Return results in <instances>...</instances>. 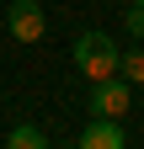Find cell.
Returning a JSON list of instances; mask_svg holds the SVG:
<instances>
[{"label": "cell", "mask_w": 144, "mask_h": 149, "mask_svg": "<svg viewBox=\"0 0 144 149\" xmlns=\"http://www.w3.org/2000/svg\"><path fill=\"white\" fill-rule=\"evenodd\" d=\"M11 149H43L48 144V133L43 128H32V123H22V128H11V139H6Z\"/></svg>", "instance_id": "5b68a950"}, {"label": "cell", "mask_w": 144, "mask_h": 149, "mask_svg": "<svg viewBox=\"0 0 144 149\" xmlns=\"http://www.w3.org/2000/svg\"><path fill=\"white\" fill-rule=\"evenodd\" d=\"M117 74H123L128 85H144V53H139V48L123 53V59H117Z\"/></svg>", "instance_id": "8992f818"}, {"label": "cell", "mask_w": 144, "mask_h": 149, "mask_svg": "<svg viewBox=\"0 0 144 149\" xmlns=\"http://www.w3.org/2000/svg\"><path fill=\"white\" fill-rule=\"evenodd\" d=\"M117 59H123V53H117V43H112V37H107V32H80L75 37V69L85 74V80H112V74H117Z\"/></svg>", "instance_id": "6da1fadb"}, {"label": "cell", "mask_w": 144, "mask_h": 149, "mask_svg": "<svg viewBox=\"0 0 144 149\" xmlns=\"http://www.w3.org/2000/svg\"><path fill=\"white\" fill-rule=\"evenodd\" d=\"M6 27H11V37H16V43H38V37L48 32V16H43V6H38V0H11Z\"/></svg>", "instance_id": "7a4b0ae2"}, {"label": "cell", "mask_w": 144, "mask_h": 149, "mask_svg": "<svg viewBox=\"0 0 144 149\" xmlns=\"http://www.w3.org/2000/svg\"><path fill=\"white\" fill-rule=\"evenodd\" d=\"M128 96H134V85L123 80V74L96 80L91 85V117H123V112H128Z\"/></svg>", "instance_id": "3957f363"}, {"label": "cell", "mask_w": 144, "mask_h": 149, "mask_svg": "<svg viewBox=\"0 0 144 149\" xmlns=\"http://www.w3.org/2000/svg\"><path fill=\"white\" fill-rule=\"evenodd\" d=\"M123 27H128L134 37H144V6H134V0H128V16H123Z\"/></svg>", "instance_id": "52a82bcc"}, {"label": "cell", "mask_w": 144, "mask_h": 149, "mask_svg": "<svg viewBox=\"0 0 144 149\" xmlns=\"http://www.w3.org/2000/svg\"><path fill=\"white\" fill-rule=\"evenodd\" d=\"M128 133H123V117H91L80 128V149H123Z\"/></svg>", "instance_id": "277c9868"}, {"label": "cell", "mask_w": 144, "mask_h": 149, "mask_svg": "<svg viewBox=\"0 0 144 149\" xmlns=\"http://www.w3.org/2000/svg\"><path fill=\"white\" fill-rule=\"evenodd\" d=\"M134 6H144V0H134Z\"/></svg>", "instance_id": "ba28073f"}]
</instances>
